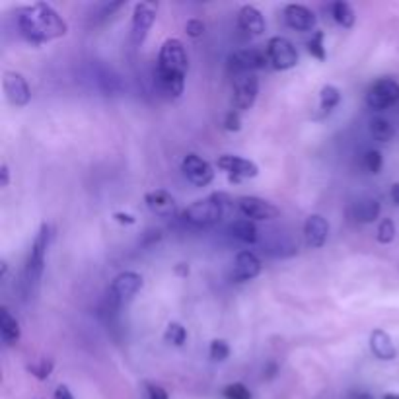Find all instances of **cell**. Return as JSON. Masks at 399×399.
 <instances>
[{
  "mask_svg": "<svg viewBox=\"0 0 399 399\" xmlns=\"http://www.w3.org/2000/svg\"><path fill=\"white\" fill-rule=\"evenodd\" d=\"M324 32H316L312 35V39L308 42V51L312 57H316L317 61H325L327 58V53H325L324 47Z\"/></svg>",
  "mask_w": 399,
  "mask_h": 399,
  "instance_id": "30",
  "label": "cell"
},
{
  "mask_svg": "<svg viewBox=\"0 0 399 399\" xmlns=\"http://www.w3.org/2000/svg\"><path fill=\"white\" fill-rule=\"evenodd\" d=\"M185 339H187V331H185V327L182 324H177V322L167 324L166 333H164V341L170 343V345H175V347H182Z\"/></svg>",
  "mask_w": 399,
  "mask_h": 399,
  "instance_id": "27",
  "label": "cell"
},
{
  "mask_svg": "<svg viewBox=\"0 0 399 399\" xmlns=\"http://www.w3.org/2000/svg\"><path fill=\"white\" fill-rule=\"evenodd\" d=\"M230 232H232L234 238H238L243 243H255L258 241V226L250 218L243 217L234 220L232 226H230Z\"/></svg>",
  "mask_w": 399,
  "mask_h": 399,
  "instance_id": "23",
  "label": "cell"
},
{
  "mask_svg": "<svg viewBox=\"0 0 399 399\" xmlns=\"http://www.w3.org/2000/svg\"><path fill=\"white\" fill-rule=\"evenodd\" d=\"M16 24L20 34L34 45L65 37L68 32L67 22L47 2H35L18 10Z\"/></svg>",
  "mask_w": 399,
  "mask_h": 399,
  "instance_id": "1",
  "label": "cell"
},
{
  "mask_svg": "<svg viewBox=\"0 0 399 399\" xmlns=\"http://www.w3.org/2000/svg\"><path fill=\"white\" fill-rule=\"evenodd\" d=\"M384 399H399V393H386Z\"/></svg>",
  "mask_w": 399,
  "mask_h": 399,
  "instance_id": "44",
  "label": "cell"
},
{
  "mask_svg": "<svg viewBox=\"0 0 399 399\" xmlns=\"http://www.w3.org/2000/svg\"><path fill=\"white\" fill-rule=\"evenodd\" d=\"M51 243V226L42 224L39 232L35 236L32 250L25 261L24 274H22V286H24L25 296H32L37 286L42 283L43 271H45V258H47V250Z\"/></svg>",
  "mask_w": 399,
  "mask_h": 399,
  "instance_id": "3",
  "label": "cell"
},
{
  "mask_svg": "<svg viewBox=\"0 0 399 399\" xmlns=\"http://www.w3.org/2000/svg\"><path fill=\"white\" fill-rule=\"evenodd\" d=\"M269 63V55H267L265 49H255V47H250V49H240L234 51L230 55V67L240 72V75H246V72H251V70H259V68H265Z\"/></svg>",
  "mask_w": 399,
  "mask_h": 399,
  "instance_id": "12",
  "label": "cell"
},
{
  "mask_svg": "<svg viewBox=\"0 0 399 399\" xmlns=\"http://www.w3.org/2000/svg\"><path fill=\"white\" fill-rule=\"evenodd\" d=\"M0 337L8 347H14L22 337V327L16 317L10 314V310H0Z\"/></svg>",
  "mask_w": 399,
  "mask_h": 399,
  "instance_id": "21",
  "label": "cell"
},
{
  "mask_svg": "<svg viewBox=\"0 0 399 399\" xmlns=\"http://www.w3.org/2000/svg\"><path fill=\"white\" fill-rule=\"evenodd\" d=\"M55 399H75V395L70 393L67 386H58L55 390Z\"/></svg>",
  "mask_w": 399,
  "mask_h": 399,
  "instance_id": "39",
  "label": "cell"
},
{
  "mask_svg": "<svg viewBox=\"0 0 399 399\" xmlns=\"http://www.w3.org/2000/svg\"><path fill=\"white\" fill-rule=\"evenodd\" d=\"M259 94V80L258 76L246 72L240 75L234 82V106L236 111H248L253 108Z\"/></svg>",
  "mask_w": 399,
  "mask_h": 399,
  "instance_id": "10",
  "label": "cell"
},
{
  "mask_svg": "<svg viewBox=\"0 0 399 399\" xmlns=\"http://www.w3.org/2000/svg\"><path fill=\"white\" fill-rule=\"evenodd\" d=\"M2 88L6 94V100L14 106V108H25L30 100H32V90L30 84L24 76L14 70H6L2 75Z\"/></svg>",
  "mask_w": 399,
  "mask_h": 399,
  "instance_id": "9",
  "label": "cell"
},
{
  "mask_svg": "<svg viewBox=\"0 0 399 399\" xmlns=\"http://www.w3.org/2000/svg\"><path fill=\"white\" fill-rule=\"evenodd\" d=\"M341 103V90L333 84H325L319 91V109L324 113H331Z\"/></svg>",
  "mask_w": 399,
  "mask_h": 399,
  "instance_id": "24",
  "label": "cell"
},
{
  "mask_svg": "<svg viewBox=\"0 0 399 399\" xmlns=\"http://www.w3.org/2000/svg\"><path fill=\"white\" fill-rule=\"evenodd\" d=\"M146 207L150 208L152 215L160 218H174L177 213V205H175L174 197L164 189H156V191L146 193Z\"/></svg>",
  "mask_w": 399,
  "mask_h": 399,
  "instance_id": "18",
  "label": "cell"
},
{
  "mask_svg": "<svg viewBox=\"0 0 399 399\" xmlns=\"http://www.w3.org/2000/svg\"><path fill=\"white\" fill-rule=\"evenodd\" d=\"M380 213H382V205H380V201L372 199V197L360 199L358 203H355V207H353V217H355V220L360 222V224H370V222H374L376 218L380 217Z\"/></svg>",
  "mask_w": 399,
  "mask_h": 399,
  "instance_id": "22",
  "label": "cell"
},
{
  "mask_svg": "<svg viewBox=\"0 0 399 399\" xmlns=\"http://www.w3.org/2000/svg\"><path fill=\"white\" fill-rule=\"evenodd\" d=\"M226 195L222 193H215L208 195L205 199L195 201L193 205L183 210V218L195 226H213L222 220L226 213Z\"/></svg>",
  "mask_w": 399,
  "mask_h": 399,
  "instance_id": "4",
  "label": "cell"
},
{
  "mask_svg": "<svg viewBox=\"0 0 399 399\" xmlns=\"http://www.w3.org/2000/svg\"><path fill=\"white\" fill-rule=\"evenodd\" d=\"M156 12H158L156 2H139L134 6L133 22H131V42H133L134 47H141L144 43L150 27L156 20Z\"/></svg>",
  "mask_w": 399,
  "mask_h": 399,
  "instance_id": "7",
  "label": "cell"
},
{
  "mask_svg": "<svg viewBox=\"0 0 399 399\" xmlns=\"http://www.w3.org/2000/svg\"><path fill=\"white\" fill-rule=\"evenodd\" d=\"M142 289V277L134 271H125L119 273L113 279V283L109 286L108 302L111 308H121L123 304L131 302V300L141 292Z\"/></svg>",
  "mask_w": 399,
  "mask_h": 399,
  "instance_id": "5",
  "label": "cell"
},
{
  "mask_svg": "<svg viewBox=\"0 0 399 399\" xmlns=\"http://www.w3.org/2000/svg\"><path fill=\"white\" fill-rule=\"evenodd\" d=\"M350 399H374L370 393H357V395H353Z\"/></svg>",
  "mask_w": 399,
  "mask_h": 399,
  "instance_id": "43",
  "label": "cell"
},
{
  "mask_svg": "<svg viewBox=\"0 0 399 399\" xmlns=\"http://www.w3.org/2000/svg\"><path fill=\"white\" fill-rule=\"evenodd\" d=\"M395 238V224L391 218H384L380 226H378V232H376V240L380 243H391Z\"/></svg>",
  "mask_w": 399,
  "mask_h": 399,
  "instance_id": "29",
  "label": "cell"
},
{
  "mask_svg": "<svg viewBox=\"0 0 399 399\" xmlns=\"http://www.w3.org/2000/svg\"><path fill=\"white\" fill-rule=\"evenodd\" d=\"M370 350L380 360H393L395 355H398L391 337L384 329H374V331L370 333Z\"/></svg>",
  "mask_w": 399,
  "mask_h": 399,
  "instance_id": "20",
  "label": "cell"
},
{
  "mask_svg": "<svg viewBox=\"0 0 399 399\" xmlns=\"http://www.w3.org/2000/svg\"><path fill=\"white\" fill-rule=\"evenodd\" d=\"M384 166V158L382 152L378 150H368L365 154V167L370 172V174H380V170Z\"/></svg>",
  "mask_w": 399,
  "mask_h": 399,
  "instance_id": "31",
  "label": "cell"
},
{
  "mask_svg": "<svg viewBox=\"0 0 399 399\" xmlns=\"http://www.w3.org/2000/svg\"><path fill=\"white\" fill-rule=\"evenodd\" d=\"M53 368H55V365H53L51 358H37L35 362L27 366V370H30L32 376H35L37 380H47L51 372H53Z\"/></svg>",
  "mask_w": 399,
  "mask_h": 399,
  "instance_id": "28",
  "label": "cell"
},
{
  "mask_svg": "<svg viewBox=\"0 0 399 399\" xmlns=\"http://www.w3.org/2000/svg\"><path fill=\"white\" fill-rule=\"evenodd\" d=\"M182 172L185 177L197 185V187H207L215 179V170L208 164L207 160H203L199 154H187L182 160Z\"/></svg>",
  "mask_w": 399,
  "mask_h": 399,
  "instance_id": "11",
  "label": "cell"
},
{
  "mask_svg": "<svg viewBox=\"0 0 399 399\" xmlns=\"http://www.w3.org/2000/svg\"><path fill=\"white\" fill-rule=\"evenodd\" d=\"M226 399H251V391L243 386V384H228L224 388Z\"/></svg>",
  "mask_w": 399,
  "mask_h": 399,
  "instance_id": "33",
  "label": "cell"
},
{
  "mask_svg": "<svg viewBox=\"0 0 399 399\" xmlns=\"http://www.w3.org/2000/svg\"><path fill=\"white\" fill-rule=\"evenodd\" d=\"M277 370H279V368H277V365H274V362H269V365H267V368H265V376H267V378H274Z\"/></svg>",
  "mask_w": 399,
  "mask_h": 399,
  "instance_id": "41",
  "label": "cell"
},
{
  "mask_svg": "<svg viewBox=\"0 0 399 399\" xmlns=\"http://www.w3.org/2000/svg\"><path fill=\"white\" fill-rule=\"evenodd\" d=\"M224 129L226 131H230V133H238L241 129V119H240V113L232 109V111H228L224 117Z\"/></svg>",
  "mask_w": 399,
  "mask_h": 399,
  "instance_id": "34",
  "label": "cell"
},
{
  "mask_svg": "<svg viewBox=\"0 0 399 399\" xmlns=\"http://www.w3.org/2000/svg\"><path fill=\"white\" fill-rule=\"evenodd\" d=\"M185 32H187L189 37H201V35L205 34V24L201 20H197V18H193V20H189L185 24Z\"/></svg>",
  "mask_w": 399,
  "mask_h": 399,
  "instance_id": "36",
  "label": "cell"
},
{
  "mask_svg": "<svg viewBox=\"0 0 399 399\" xmlns=\"http://www.w3.org/2000/svg\"><path fill=\"white\" fill-rule=\"evenodd\" d=\"M329 236V224L322 215H310L304 222V238L312 250H319L324 248L325 241Z\"/></svg>",
  "mask_w": 399,
  "mask_h": 399,
  "instance_id": "17",
  "label": "cell"
},
{
  "mask_svg": "<svg viewBox=\"0 0 399 399\" xmlns=\"http://www.w3.org/2000/svg\"><path fill=\"white\" fill-rule=\"evenodd\" d=\"M390 197H391V201H393V203H395V205L399 207V183H393V185H391Z\"/></svg>",
  "mask_w": 399,
  "mask_h": 399,
  "instance_id": "40",
  "label": "cell"
},
{
  "mask_svg": "<svg viewBox=\"0 0 399 399\" xmlns=\"http://www.w3.org/2000/svg\"><path fill=\"white\" fill-rule=\"evenodd\" d=\"M175 273L183 274V277H187V274H189V267L185 265V263H179V265L175 267Z\"/></svg>",
  "mask_w": 399,
  "mask_h": 399,
  "instance_id": "42",
  "label": "cell"
},
{
  "mask_svg": "<svg viewBox=\"0 0 399 399\" xmlns=\"http://www.w3.org/2000/svg\"><path fill=\"white\" fill-rule=\"evenodd\" d=\"M331 14L333 20L339 25H343V27H353V25H355V18L357 16H355V10H353L349 2H343V0L333 2Z\"/></svg>",
  "mask_w": 399,
  "mask_h": 399,
  "instance_id": "26",
  "label": "cell"
},
{
  "mask_svg": "<svg viewBox=\"0 0 399 399\" xmlns=\"http://www.w3.org/2000/svg\"><path fill=\"white\" fill-rule=\"evenodd\" d=\"M208 355L213 360H217V362H222L226 358L230 357V347H228V343L222 341V339H215V341L210 343V349H208Z\"/></svg>",
  "mask_w": 399,
  "mask_h": 399,
  "instance_id": "32",
  "label": "cell"
},
{
  "mask_svg": "<svg viewBox=\"0 0 399 399\" xmlns=\"http://www.w3.org/2000/svg\"><path fill=\"white\" fill-rule=\"evenodd\" d=\"M113 220L119 222V224H127V226H133L137 222V218L133 215H129V213H115L113 215Z\"/></svg>",
  "mask_w": 399,
  "mask_h": 399,
  "instance_id": "37",
  "label": "cell"
},
{
  "mask_svg": "<svg viewBox=\"0 0 399 399\" xmlns=\"http://www.w3.org/2000/svg\"><path fill=\"white\" fill-rule=\"evenodd\" d=\"M238 208L241 215L250 220H271L279 217V208L261 197H240Z\"/></svg>",
  "mask_w": 399,
  "mask_h": 399,
  "instance_id": "14",
  "label": "cell"
},
{
  "mask_svg": "<svg viewBox=\"0 0 399 399\" xmlns=\"http://www.w3.org/2000/svg\"><path fill=\"white\" fill-rule=\"evenodd\" d=\"M284 22L296 32H312L316 27V14L302 4H289L284 8Z\"/></svg>",
  "mask_w": 399,
  "mask_h": 399,
  "instance_id": "16",
  "label": "cell"
},
{
  "mask_svg": "<svg viewBox=\"0 0 399 399\" xmlns=\"http://www.w3.org/2000/svg\"><path fill=\"white\" fill-rule=\"evenodd\" d=\"M238 25H240L241 32L250 35H261L267 27L263 14L255 6H250V4L241 6L240 12H238Z\"/></svg>",
  "mask_w": 399,
  "mask_h": 399,
  "instance_id": "19",
  "label": "cell"
},
{
  "mask_svg": "<svg viewBox=\"0 0 399 399\" xmlns=\"http://www.w3.org/2000/svg\"><path fill=\"white\" fill-rule=\"evenodd\" d=\"M399 101V84L391 78H382L366 94V103L374 111H384Z\"/></svg>",
  "mask_w": 399,
  "mask_h": 399,
  "instance_id": "8",
  "label": "cell"
},
{
  "mask_svg": "<svg viewBox=\"0 0 399 399\" xmlns=\"http://www.w3.org/2000/svg\"><path fill=\"white\" fill-rule=\"evenodd\" d=\"M217 166L224 170L226 174L230 175V182H241V179H251L259 174V167L255 162L241 156H232V154H224L217 160Z\"/></svg>",
  "mask_w": 399,
  "mask_h": 399,
  "instance_id": "13",
  "label": "cell"
},
{
  "mask_svg": "<svg viewBox=\"0 0 399 399\" xmlns=\"http://www.w3.org/2000/svg\"><path fill=\"white\" fill-rule=\"evenodd\" d=\"M265 51L271 67L277 70H291L298 65V51L286 37H271Z\"/></svg>",
  "mask_w": 399,
  "mask_h": 399,
  "instance_id": "6",
  "label": "cell"
},
{
  "mask_svg": "<svg viewBox=\"0 0 399 399\" xmlns=\"http://www.w3.org/2000/svg\"><path fill=\"white\" fill-rule=\"evenodd\" d=\"M10 183V170L6 162L0 164V187H8Z\"/></svg>",
  "mask_w": 399,
  "mask_h": 399,
  "instance_id": "38",
  "label": "cell"
},
{
  "mask_svg": "<svg viewBox=\"0 0 399 399\" xmlns=\"http://www.w3.org/2000/svg\"><path fill=\"white\" fill-rule=\"evenodd\" d=\"M261 273V261L255 253L251 251H240L236 255V261H234V271H232V279L236 283H248V281H253L255 277H259Z\"/></svg>",
  "mask_w": 399,
  "mask_h": 399,
  "instance_id": "15",
  "label": "cell"
},
{
  "mask_svg": "<svg viewBox=\"0 0 399 399\" xmlns=\"http://www.w3.org/2000/svg\"><path fill=\"white\" fill-rule=\"evenodd\" d=\"M370 134L374 137L378 142H390L395 137V129L391 125L388 119L384 117H374L370 121Z\"/></svg>",
  "mask_w": 399,
  "mask_h": 399,
  "instance_id": "25",
  "label": "cell"
},
{
  "mask_svg": "<svg viewBox=\"0 0 399 399\" xmlns=\"http://www.w3.org/2000/svg\"><path fill=\"white\" fill-rule=\"evenodd\" d=\"M146 388V399H170L167 391L158 384H144Z\"/></svg>",
  "mask_w": 399,
  "mask_h": 399,
  "instance_id": "35",
  "label": "cell"
},
{
  "mask_svg": "<svg viewBox=\"0 0 399 399\" xmlns=\"http://www.w3.org/2000/svg\"><path fill=\"white\" fill-rule=\"evenodd\" d=\"M187 53L179 39H166L158 53V82L160 88L179 98L185 88V75H187Z\"/></svg>",
  "mask_w": 399,
  "mask_h": 399,
  "instance_id": "2",
  "label": "cell"
}]
</instances>
